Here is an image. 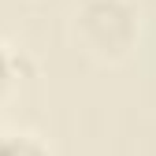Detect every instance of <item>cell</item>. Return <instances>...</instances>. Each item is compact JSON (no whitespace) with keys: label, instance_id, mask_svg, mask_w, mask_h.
I'll return each mask as SVG.
<instances>
[{"label":"cell","instance_id":"cell-1","mask_svg":"<svg viewBox=\"0 0 156 156\" xmlns=\"http://www.w3.org/2000/svg\"><path fill=\"white\" fill-rule=\"evenodd\" d=\"M141 37V15L130 0H82L71 15V41L97 67L130 60Z\"/></svg>","mask_w":156,"mask_h":156},{"label":"cell","instance_id":"cell-2","mask_svg":"<svg viewBox=\"0 0 156 156\" xmlns=\"http://www.w3.org/2000/svg\"><path fill=\"white\" fill-rule=\"evenodd\" d=\"M0 156H52V152L30 130H0Z\"/></svg>","mask_w":156,"mask_h":156},{"label":"cell","instance_id":"cell-3","mask_svg":"<svg viewBox=\"0 0 156 156\" xmlns=\"http://www.w3.org/2000/svg\"><path fill=\"white\" fill-rule=\"evenodd\" d=\"M15 86H19V56H15V48L4 37H0V104L11 101Z\"/></svg>","mask_w":156,"mask_h":156}]
</instances>
